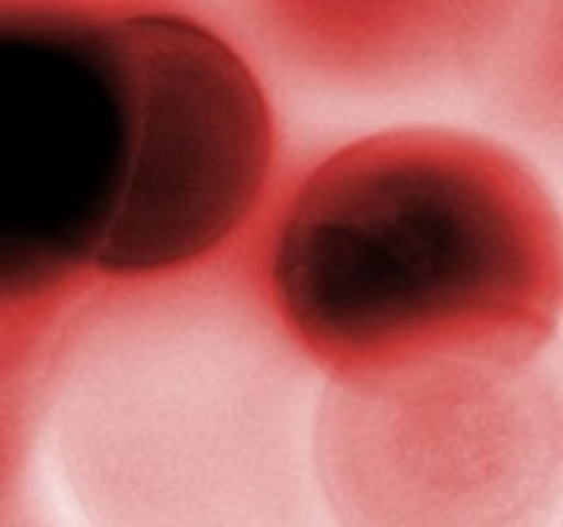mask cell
<instances>
[{
  "instance_id": "6da1fadb",
  "label": "cell",
  "mask_w": 563,
  "mask_h": 527,
  "mask_svg": "<svg viewBox=\"0 0 563 527\" xmlns=\"http://www.w3.org/2000/svg\"><path fill=\"white\" fill-rule=\"evenodd\" d=\"M274 297L323 363H379L534 327L554 241L508 165L455 142H369L297 191Z\"/></svg>"
},
{
  "instance_id": "7a4b0ae2",
  "label": "cell",
  "mask_w": 563,
  "mask_h": 527,
  "mask_svg": "<svg viewBox=\"0 0 563 527\" xmlns=\"http://www.w3.org/2000/svg\"><path fill=\"white\" fill-rule=\"evenodd\" d=\"M125 155L119 10L0 0V307L92 274Z\"/></svg>"
},
{
  "instance_id": "3957f363",
  "label": "cell",
  "mask_w": 563,
  "mask_h": 527,
  "mask_svg": "<svg viewBox=\"0 0 563 527\" xmlns=\"http://www.w3.org/2000/svg\"><path fill=\"white\" fill-rule=\"evenodd\" d=\"M129 155L92 274L158 277L228 244L274 165V119L244 56L172 10H119Z\"/></svg>"
}]
</instances>
